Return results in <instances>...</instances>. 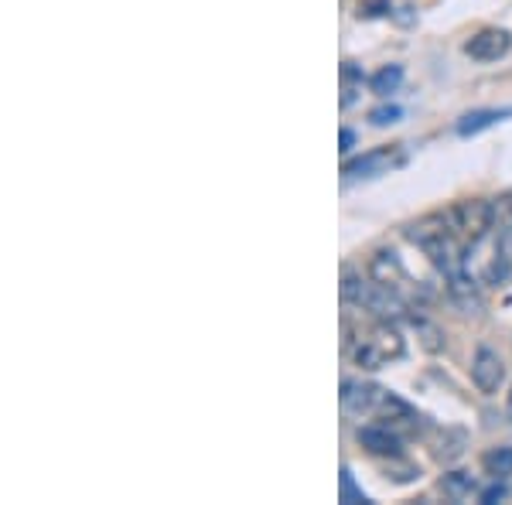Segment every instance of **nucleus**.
I'll return each instance as SVG.
<instances>
[{
    "label": "nucleus",
    "instance_id": "3",
    "mask_svg": "<svg viewBox=\"0 0 512 505\" xmlns=\"http://www.w3.org/2000/svg\"><path fill=\"white\" fill-rule=\"evenodd\" d=\"M342 297H345V304L369 311L373 318H383V321H400V318H407V311H410L407 301H403L396 291H390L386 284H379L376 277L366 280V277H359V273H345Z\"/></svg>",
    "mask_w": 512,
    "mask_h": 505
},
{
    "label": "nucleus",
    "instance_id": "17",
    "mask_svg": "<svg viewBox=\"0 0 512 505\" xmlns=\"http://www.w3.org/2000/svg\"><path fill=\"white\" fill-rule=\"evenodd\" d=\"M400 117H403L400 106H379V110H373V117H369V120H373L376 127H390V123H396Z\"/></svg>",
    "mask_w": 512,
    "mask_h": 505
},
{
    "label": "nucleus",
    "instance_id": "9",
    "mask_svg": "<svg viewBox=\"0 0 512 505\" xmlns=\"http://www.w3.org/2000/svg\"><path fill=\"white\" fill-rule=\"evenodd\" d=\"M509 48H512V35H509V31L489 28V31H482V35H475L472 41H468L465 52L472 55V59H478V62H495V59H502Z\"/></svg>",
    "mask_w": 512,
    "mask_h": 505
},
{
    "label": "nucleus",
    "instance_id": "18",
    "mask_svg": "<svg viewBox=\"0 0 512 505\" xmlns=\"http://www.w3.org/2000/svg\"><path fill=\"white\" fill-rule=\"evenodd\" d=\"M342 499H345V502L362 499V495H355V485H352V475H349V471H345V475H342Z\"/></svg>",
    "mask_w": 512,
    "mask_h": 505
},
{
    "label": "nucleus",
    "instance_id": "20",
    "mask_svg": "<svg viewBox=\"0 0 512 505\" xmlns=\"http://www.w3.org/2000/svg\"><path fill=\"white\" fill-rule=\"evenodd\" d=\"M506 413H509V420H512V393H509V403H506Z\"/></svg>",
    "mask_w": 512,
    "mask_h": 505
},
{
    "label": "nucleus",
    "instance_id": "6",
    "mask_svg": "<svg viewBox=\"0 0 512 505\" xmlns=\"http://www.w3.org/2000/svg\"><path fill=\"white\" fill-rule=\"evenodd\" d=\"M369 270H373V277L379 280V284H386L390 291H396L407 301V294H414L417 291V284L410 280V273L403 270V263H400V256L396 253H376L373 256V263H369Z\"/></svg>",
    "mask_w": 512,
    "mask_h": 505
},
{
    "label": "nucleus",
    "instance_id": "12",
    "mask_svg": "<svg viewBox=\"0 0 512 505\" xmlns=\"http://www.w3.org/2000/svg\"><path fill=\"white\" fill-rule=\"evenodd\" d=\"M482 468H485V475H492V478H509L512 475V447L502 444V447L485 451Z\"/></svg>",
    "mask_w": 512,
    "mask_h": 505
},
{
    "label": "nucleus",
    "instance_id": "2",
    "mask_svg": "<svg viewBox=\"0 0 512 505\" xmlns=\"http://www.w3.org/2000/svg\"><path fill=\"white\" fill-rule=\"evenodd\" d=\"M342 331H345V352H349L355 366H362V369H383L407 352L403 335L393 328V321L376 318V325L362 328L359 335H352L349 321H342Z\"/></svg>",
    "mask_w": 512,
    "mask_h": 505
},
{
    "label": "nucleus",
    "instance_id": "10",
    "mask_svg": "<svg viewBox=\"0 0 512 505\" xmlns=\"http://www.w3.org/2000/svg\"><path fill=\"white\" fill-rule=\"evenodd\" d=\"M444 284H448V297L465 314L482 311V294H478V284H475V277L468 270L458 273V277H451V280H444Z\"/></svg>",
    "mask_w": 512,
    "mask_h": 505
},
{
    "label": "nucleus",
    "instance_id": "19",
    "mask_svg": "<svg viewBox=\"0 0 512 505\" xmlns=\"http://www.w3.org/2000/svg\"><path fill=\"white\" fill-rule=\"evenodd\" d=\"M338 144H342V147H338V151H352V147H355V134H352L349 127H345L342 134H338Z\"/></svg>",
    "mask_w": 512,
    "mask_h": 505
},
{
    "label": "nucleus",
    "instance_id": "11",
    "mask_svg": "<svg viewBox=\"0 0 512 505\" xmlns=\"http://www.w3.org/2000/svg\"><path fill=\"white\" fill-rule=\"evenodd\" d=\"M506 117H512V110H475V113H468V117H461L458 134L461 137H475V134H482L485 127H492V123H499Z\"/></svg>",
    "mask_w": 512,
    "mask_h": 505
},
{
    "label": "nucleus",
    "instance_id": "16",
    "mask_svg": "<svg viewBox=\"0 0 512 505\" xmlns=\"http://www.w3.org/2000/svg\"><path fill=\"white\" fill-rule=\"evenodd\" d=\"M410 321H414L417 331L424 335V345H427V349H431V352H441V349H444V335H441V331H437L434 325H427L424 318H414V314H410Z\"/></svg>",
    "mask_w": 512,
    "mask_h": 505
},
{
    "label": "nucleus",
    "instance_id": "8",
    "mask_svg": "<svg viewBox=\"0 0 512 505\" xmlns=\"http://www.w3.org/2000/svg\"><path fill=\"white\" fill-rule=\"evenodd\" d=\"M502 379H506V366H502V359L482 345L472 359V383L482 389V393H495V389L502 386Z\"/></svg>",
    "mask_w": 512,
    "mask_h": 505
},
{
    "label": "nucleus",
    "instance_id": "15",
    "mask_svg": "<svg viewBox=\"0 0 512 505\" xmlns=\"http://www.w3.org/2000/svg\"><path fill=\"white\" fill-rule=\"evenodd\" d=\"M400 82H403V69H400V65H386V69L376 72L369 86H373L376 96H390V93H396V89H400Z\"/></svg>",
    "mask_w": 512,
    "mask_h": 505
},
{
    "label": "nucleus",
    "instance_id": "4",
    "mask_svg": "<svg viewBox=\"0 0 512 505\" xmlns=\"http://www.w3.org/2000/svg\"><path fill=\"white\" fill-rule=\"evenodd\" d=\"M495 219H499V209L485 198H468V202H458L444 212V222L465 246L485 243V236L495 229Z\"/></svg>",
    "mask_w": 512,
    "mask_h": 505
},
{
    "label": "nucleus",
    "instance_id": "1",
    "mask_svg": "<svg viewBox=\"0 0 512 505\" xmlns=\"http://www.w3.org/2000/svg\"><path fill=\"white\" fill-rule=\"evenodd\" d=\"M342 407L355 413V417H369L379 424H390L396 430L403 427H420V413L403 403L400 396H393L390 389L376 383H359V379H345L342 383Z\"/></svg>",
    "mask_w": 512,
    "mask_h": 505
},
{
    "label": "nucleus",
    "instance_id": "7",
    "mask_svg": "<svg viewBox=\"0 0 512 505\" xmlns=\"http://www.w3.org/2000/svg\"><path fill=\"white\" fill-rule=\"evenodd\" d=\"M359 444L366 447L369 454H390V458H400V451H403V441H400V430L390 427V424H366V427H359Z\"/></svg>",
    "mask_w": 512,
    "mask_h": 505
},
{
    "label": "nucleus",
    "instance_id": "14",
    "mask_svg": "<svg viewBox=\"0 0 512 505\" xmlns=\"http://www.w3.org/2000/svg\"><path fill=\"white\" fill-rule=\"evenodd\" d=\"M362 93V72L355 69L352 62H345L342 65V110H349V106L359 99Z\"/></svg>",
    "mask_w": 512,
    "mask_h": 505
},
{
    "label": "nucleus",
    "instance_id": "13",
    "mask_svg": "<svg viewBox=\"0 0 512 505\" xmlns=\"http://www.w3.org/2000/svg\"><path fill=\"white\" fill-rule=\"evenodd\" d=\"M444 495L454 502H465V499H472V492H475V478L472 475H465V471H454V475H444Z\"/></svg>",
    "mask_w": 512,
    "mask_h": 505
},
{
    "label": "nucleus",
    "instance_id": "5",
    "mask_svg": "<svg viewBox=\"0 0 512 505\" xmlns=\"http://www.w3.org/2000/svg\"><path fill=\"white\" fill-rule=\"evenodd\" d=\"M407 144H396V147H379L373 154H362L349 161L342 168L345 181H355V178H376V175H390V168H400L403 161H407V151H403Z\"/></svg>",
    "mask_w": 512,
    "mask_h": 505
}]
</instances>
